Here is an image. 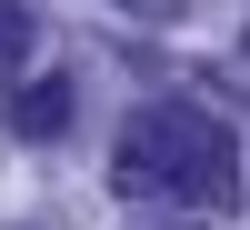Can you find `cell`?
Here are the masks:
<instances>
[{
  "label": "cell",
  "instance_id": "1",
  "mask_svg": "<svg viewBox=\"0 0 250 230\" xmlns=\"http://www.w3.org/2000/svg\"><path fill=\"white\" fill-rule=\"evenodd\" d=\"M110 190L130 200H190V210H230L240 200V150L210 110L190 100H150V110L120 120V150H110Z\"/></svg>",
  "mask_w": 250,
  "mask_h": 230
},
{
  "label": "cell",
  "instance_id": "4",
  "mask_svg": "<svg viewBox=\"0 0 250 230\" xmlns=\"http://www.w3.org/2000/svg\"><path fill=\"white\" fill-rule=\"evenodd\" d=\"M120 10H170V0H120Z\"/></svg>",
  "mask_w": 250,
  "mask_h": 230
},
{
  "label": "cell",
  "instance_id": "2",
  "mask_svg": "<svg viewBox=\"0 0 250 230\" xmlns=\"http://www.w3.org/2000/svg\"><path fill=\"white\" fill-rule=\"evenodd\" d=\"M10 130L20 140H60L70 130V80H30V90L10 100Z\"/></svg>",
  "mask_w": 250,
  "mask_h": 230
},
{
  "label": "cell",
  "instance_id": "3",
  "mask_svg": "<svg viewBox=\"0 0 250 230\" xmlns=\"http://www.w3.org/2000/svg\"><path fill=\"white\" fill-rule=\"evenodd\" d=\"M30 40H40V20L20 10V0H0V90H20V70H30Z\"/></svg>",
  "mask_w": 250,
  "mask_h": 230
}]
</instances>
